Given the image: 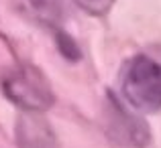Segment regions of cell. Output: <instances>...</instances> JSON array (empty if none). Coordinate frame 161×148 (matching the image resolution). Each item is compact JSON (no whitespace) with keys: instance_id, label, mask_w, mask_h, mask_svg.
<instances>
[{"instance_id":"obj_6","label":"cell","mask_w":161,"mask_h":148,"mask_svg":"<svg viewBox=\"0 0 161 148\" xmlns=\"http://www.w3.org/2000/svg\"><path fill=\"white\" fill-rule=\"evenodd\" d=\"M74 2L78 4L84 12H88V14L102 16V14H106L110 8H112L114 0H74Z\"/></svg>"},{"instance_id":"obj_4","label":"cell","mask_w":161,"mask_h":148,"mask_svg":"<svg viewBox=\"0 0 161 148\" xmlns=\"http://www.w3.org/2000/svg\"><path fill=\"white\" fill-rule=\"evenodd\" d=\"M16 146L19 148H59L51 126L39 114L25 112L16 120Z\"/></svg>"},{"instance_id":"obj_5","label":"cell","mask_w":161,"mask_h":148,"mask_svg":"<svg viewBox=\"0 0 161 148\" xmlns=\"http://www.w3.org/2000/svg\"><path fill=\"white\" fill-rule=\"evenodd\" d=\"M14 4L20 14L41 27L57 28L65 16L63 0H14Z\"/></svg>"},{"instance_id":"obj_1","label":"cell","mask_w":161,"mask_h":148,"mask_svg":"<svg viewBox=\"0 0 161 148\" xmlns=\"http://www.w3.org/2000/svg\"><path fill=\"white\" fill-rule=\"evenodd\" d=\"M120 89L125 100L141 112L161 110V65L145 55L133 57L122 67Z\"/></svg>"},{"instance_id":"obj_2","label":"cell","mask_w":161,"mask_h":148,"mask_svg":"<svg viewBox=\"0 0 161 148\" xmlns=\"http://www.w3.org/2000/svg\"><path fill=\"white\" fill-rule=\"evenodd\" d=\"M2 89L10 101L31 114L45 112L53 104V91L37 67L16 69L2 81Z\"/></svg>"},{"instance_id":"obj_3","label":"cell","mask_w":161,"mask_h":148,"mask_svg":"<svg viewBox=\"0 0 161 148\" xmlns=\"http://www.w3.org/2000/svg\"><path fill=\"white\" fill-rule=\"evenodd\" d=\"M104 128H106L108 136L116 140L120 146L143 148L151 140L147 122L141 120L139 116L129 114L114 100H110L108 105L104 108Z\"/></svg>"}]
</instances>
